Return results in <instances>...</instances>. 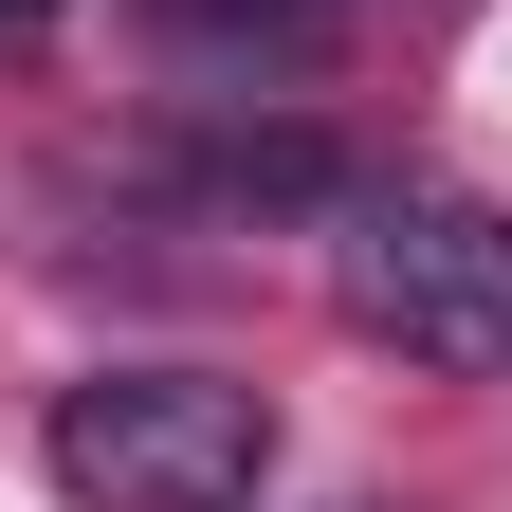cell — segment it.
Masks as SVG:
<instances>
[{"mask_svg": "<svg viewBox=\"0 0 512 512\" xmlns=\"http://www.w3.org/2000/svg\"><path fill=\"white\" fill-rule=\"evenodd\" d=\"M330 311L439 384H512V202H476V183H330Z\"/></svg>", "mask_w": 512, "mask_h": 512, "instance_id": "6da1fadb", "label": "cell"}, {"mask_svg": "<svg viewBox=\"0 0 512 512\" xmlns=\"http://www.w3.org/2000/svg\"><path fill=\"white\" fill-rule=\"evenodd\" d=\"M165 37H238V55H293L311 19H348V0H147Z\"/></svg>", "mask_w": 512, "mask_h": 512, "instance_id": "3957f363", "label": "cell"}, {"mask_svg": "<svg viewBox=\"0 0 512 512\" xmlns=\"http://www.w3.org/2000/svg\"><path fill=\"white\" fill-rule=\"evenodd\" d=\"M37 458L74 512H256V476H275V403L220 366H92L55 384Z\"/></svg>", "mask_w": 512, "mask_h": 512, "instance_id": "7a4b0ae2", "label": "cell"}, {"mask_svg": "<svg viewBox=\"0 0 512 512\" xmlns=\"http://www.w3.org/2000/svg\"><path fill=\"white\" fill-rule=\"evenodd\" d=\"M0 19H37V0H0Z\"/></svg>", "mask_w": 512, "mask_h": 512, "instance_id": "277c9868", "label": "cell"}]
</instances>
